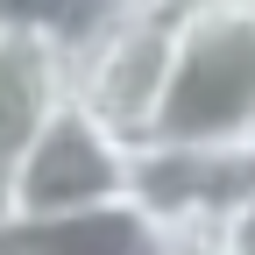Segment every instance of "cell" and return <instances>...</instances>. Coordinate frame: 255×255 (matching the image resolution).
Masks as SVG:
<instances>
[{
	"label": "cell",
	"instance_id": "6da1fadb",
	"mask_svg": "<svg viewBox=\"0 0 255 255\" xmlns=\"http://www.w3.org/2000/svg\"><path fill=\"white\" fill-rule=\"evenodd\" d=\"M156 135L177 142H255V7L184 0L170 85L156 107Z\"/></svg>",
	"mask_w": 255,
	"mask_h": 255
},
{
	"label": "cell",
	"instance_id": "7a4b0ae2",
	"mask_svg": "<svg viewBox=\"0 0 255 255\" xmlns=\"http://www.w3.org/2000/svg\"><path fill=\"white\" fill-rule=\"evenodd\" d=\"M128 199L170 234V255H220L227 220L255 199V142L142 135L128 149Z\"/></svg>",
	"mask_w": 255,
	"mask_h": 255
},
{
	"label": "cell",
	"instance_id": "3957f363",
	"mask_svg": "<svg viewBox=\"0 0 255 255\" xmlns=\"http://www.w3.org/2000/svg\"><path fill=\"white\" fill-rule=\"evenodd\" d=\"M128 149L135 142H121L100 114L64 100L0 177V227H43V220L128 199Z\"/></svg>",
	"mask_w": 255,
	"mask_h": 255
},
{
	"label": "cell",
	"instance_id": "277c9868",
	"mask_svg": "<svg viewBox=\"0 0 255 255\" xmlns=\"http://www.w3.org/2000/svg\"><path fill=\"white\" fill-rule=\"evenodd\" d=\"M177 7L184 0H128L71 57V100L100 114L121 142L156 135V107H163L170 50H177Z\"/></svg>",
	"mask_w": 255,
	"mask_h": 255
},
{
	"label": "cell",
	"instance_id": "5b68a950",
	"mask_svg": "<svg viewBox=\"0 0 255 255\" xmlns=\"http://www.w3.org/2000/svg\"><path fill=\"white\" fill-rule=\"evenodd\" d=\"M71 100V50L43 28H0V177Z\"/></svg>",
	"mask_w": 255,
	"mask_h": 255
},
{
	"label": "cell",
	"instance_id": "8992f818",
	"mask_svg": "<svg viewBox=\"0 0 255 255\" xmlns=\"http://www.w3.org/2000/svg\"><path fill=\"white\" fill-rule=\"evenodd\" d=\"M7 241H14V255H170V234L135 199L64 213V220H43V227H7Z\"/></svg>",
	"mask_w": 255,
	"mask_h": 255
},
{
	"label": "cell",
	"instance_id": "52a82bcc",
	"mask_svg": "<svg viewBox=\"0 0 255 255\" xmlns=\"http://www.w3.org/2000/svg\"><path fill=\"white\" fill-rule=\"evenodd\" d=\"M121 7L128 0H0V28H43V36H57L78 57Z\"/></svg>",
	"mask_w": 255,
	"mask_h": 255
},
{
	"label": "cell",
	"instance_id": "ba28073f",
	"mask_svg": "<svg viewBox=\"0 0 255 255\" xmlns=\"http://www.w3.org/2000/svg\"><path fill=\"white\" fill-rule=\"evenodd\" d=\"M220 255H255V199L227 220V241H220Z\"/></svg>",
	"mask_w": 255,
	"mask_h": 255
},
{
	"label": "cell",
	"instance_id": "9c48e42d",
	"mask_svg": "<svg viewBox=\"0 0 255 255\" xmlns=\"http://www.w3.org/2000/svg\"><path fill=\"white\" fill-rule=\"evenodd\" d=\"M0 255H14V241H7V227H0Z\"/></svg>",
	"mask_w": 255,
	"mask_h": 255
},
{
	"label": "cell",
	"instance_id": "30bf717a",
	"mask_svg": "<svg viewBox=\"0 0 255 255\" xmlns=\"http://www.w3.org/2000/svg\"><path fill=\"white\" fill-rule=\"evenodd\" d=\"M234 7H255V0H234Z\"/></svg>",
	"mask_w": 255,
	"mask_h": 255
}]
</instances>
